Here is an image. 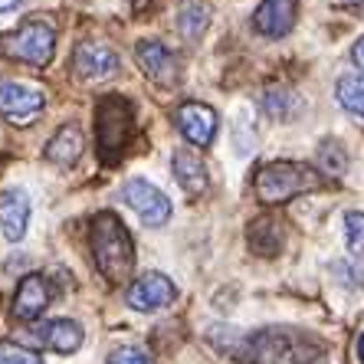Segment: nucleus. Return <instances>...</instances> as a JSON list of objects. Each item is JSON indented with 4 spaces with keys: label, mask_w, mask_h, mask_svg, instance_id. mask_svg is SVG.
I'll return each mask as SVG.
<instances>
[{
    "label": "nucleus",
    "mask_w": 364,
    "mask_h": 364,
    "mask_svg": "<svg viewBox=\"0 0 364 364\" xmlns=\"http://www.w3.org/2000/svg\"><path fill=\"white\" fill-rule=\"evenodd\" d=\"M322 341L299 328H259L240 341L237 358L243 364H315L322 358Z\"/></svg>",
    "instance_id": "f257e3e1"
},
{
    "label": "nucleus",
    "mask_w": 364,
    "mask_h": 364,
    "mask_svg": "<svg viewBox=\"0 0 364 364\" xmlns=\"http://www.w3.org/2000/svg\"><path fill=\"white\" fill-rule=\"evenodd\" d=\"M89 246H92L95 266L109 282H122L132 276V269H135V243H132V233H128L119 213L112 210L95 213L92 230H89Z\"/></svg>",
    "instance_id": "f03ea898"
},
{
    "label": "nucleus",
    "mask_w": 364,
    "mask_h": 364,
    "mask_svg": "<svg viewBox=\"0 0 364 364\" xmlns=\"http://www.w3.org/2000/svg\"><path fill=\"white\" fill-rule=\"evenodd\" d=\"M318 187H322V174L302 161H269L256 174V197L263 203H286Z\"/></svg>",
    "instance_id": "7ed1b4c3"
},
{
    "label": "nucleus",
    "mask_w": 364,
    "mask_h": 364,
    "mask_svg": "<svg viewBox=\"0 0 364 364\" xmlns=\"http://www.w3.org/2000/svg\"><path fill=\"white\" fill-rule=\"evenodd\" d=\"M53 53H56V30L46 20H23L17 30L0 36V56L33 69L50 66Z\"/></svg>",
    "instance_id": "20e7f679"
},
{
    "label": "nucleus",
    "mask_w": 364,
    "mask_h": 364,
    "mask_svg": "<svg viewBox=\"0 0 364 364\" xmlns=\"http://www.w3.org/2000/svg\"><path fill=\"white\" fill-rule=\"evenodd\" d=\"M132 125H135V115H132V105L122 95L99 99V105H95V138H99V151L105 161H115L125 151Z\"/></svg>",
    "instance_id": "39448f33"
},
{
    "label": "nucleus",
    "mask_w": 364,
    "mask_h": 364,
    "mask_svg": "<svg viewBox=\"0 0 364 364\" xmlns=\"http://www.w3.org/2000/svg\"><path fill=\"white\" fill-rule=\"evenodd\" d=\"M122 200L141 217L144 227H164V223L171 220V200L151 181H144V178L125 181V184H122Z\"/></svg>",
    "instance_id": "423d86ee"
},
{
    "label": "nucleus",
    "mask_w": 364,
    "mask_h": 364,
    "mask_svg": "<svg viewBox=\"0 0 364 364\" xmlns=\"http://www.w3.org/2000/svg\"><path fill=\"white\" fill-rule=\"evenodd\" d=\"M46 109V95L23 82H0V119L10 125H33Z\"/></svg>",
    "instance_id": "0eeeda50"
},
{
    "label": "nucleus",
    "mask_w": 364,
    "mask_h": 364,
    "mask_svg": "<svg viewBox=\"0 0 364 364\" xmlns=\"http://www.w3.org/2000/svg\"><path fill=\"white\" fill-rule=\"evenodd\" d=\"M122 60L119 53L109 50L105 43H79L73 53V73L82 82H109L119 76Z\"/></svg>",
    "instance_id": "6e6552de"
},
{
    "label": "nucleus",
    "mask_w": 364,
    "mask_h": 364,
    "mask_svg": "<svg viewBox=\"0 0 364 364\" xmlns=\"http://www.w3.org/2000/svg\"><path fill=\"white\" fill-rule=\"evenodd\" d=\"M174 299H178V286L164 272H144L125 292V302L135 312H158V309H168Z\"/></svg>",
    "instance_id": "1a4fd4ad"
},
{
    "label": "nucleus",
    "mask_w": 364,
    "mask_h": 364,
    "mask_svg": "<svg viewBox=\"0 0 364 364\" xmlns=\"http://www.w3.org/2000/svg\"><path fill=\"white\" fill-rule=\"evenodd\" d=\"M135 63L141 73L158 85H174L181 79V63L178 56L158 40H138L135 43Z\"/></svg>",
    "instance_id": "9d476101"
},
{
    "label": "nucleus",
    "mask_w": 364,
    "mask_h": 364,
    "mask_svg": "<svg viewBox=\"0 0 364 364\" xmlns=\"http://www.w3.org/2000/svg\"><path fill=\"white\" fill-rule=\"evenodd\" d=\"M174 122H178V132L197 148H207L217 138V112L203 102H184L174 112Z\"/></svg>",
    "instance_id": "9b49d317"
},
{
    "label": "nucleus",
    "mask_w": 364,
    "mask_h": 364,
    "mask_svg": "<svg viewBox=\"0 0 364 364\" xmlns=\"http://www.w3.org/2000/svg\"><path fill=\"white\" fill-rule=\"evenodd\" d=\"M50 302H53L50 279H46L43 272H30V276L20 279L17 292H14V318L33 322V318H40V315L50 309Z\"/></svg>",
    "instance_id": "f8f14e48"
},
{
    "label": "nucleus",
    "mask_w": 364,
    "mask_h": 364,
    "mask_svg": "<svg viewBox=\"0 0 364 364\" xmlns=\"http://www.w3.org/2000/svg\"><path fill=\"white\" fill-rule=\"evenodd\" d=\"M33 338L40 341L43 348L56 351V355H73V351H79V348H82L85 331H82V325L73 322V318H50V322L36 325Z\"/></svg>",
    "instance_id": "ddd939ff"
},
{
    "label": "nucleus",
    "mask_w": 364,
    "mask_h": 364,
    "mask_svg": "<svg viewBox=\"0 0 364 364\" xmlns=\"http://www.w3.org/2000/svg\"><path fill=\"white\" fill-rule=\"evenodd\" d=\"M296 0H263L253 14V26L256 33L269 36V40H279L286 36L292 26H296Z\"/></svg>",
    "instance_id": "4468645a"
},
{
    "label": "nucleus",
    "mask_w": 364,
    "mask_h": 364,
    "mask_svg": "<svg viewBox=\"0 0 364 364\" xmlns=\"http://www.w3.org/2000/svg\"><path fill=\"white\" fill-rule=\"evenodd\" d=\"M26 223H30V200L23 191H4L0 194V227L10 243L23 240Z\"/></svg>",
    "instance_id": "2eb2a0df"
},
{
    "label": "nucleus",
    "mask_w": 364,
    "mask_h": 364,
    "mask_svg": "<svg viewBox=\"0 0 364 364\" xmlns=\"http://www.w3.org/2000/svg\"><path fill=\"white\" fill-rule=\"evenodd\" d=\"M85 151V138H82V128L79 125H63L56 135L46 141V161L60 164V168H69V164H76Z\"/></svg>",
    "instance_id": "dca6fc26"
},
{
    "label": "nucleus",
    "mask_w": 364,
    "mask_h": 364,
    "mask_svg": "<svg viewBox=\"0 0 364 364\" xmlns=\"http://www.w3.org/2000/svg\"><path fill=\"white\" fill-rule=\"evenodd\" d=\"M171 168H174V178H178V184L184 187L191 197L203 194V191H207V184H210L203 161L197 158L194 151H187V148H178V151H174V158H171Z\"/></svg>",
    "instance_id": "f3484780"
},
{
    "label": "nucleus",
    "mask_w": 364,
    "mask_h": 364,
    "mask_svg": "<svg viewBox=\"0 0 364 364\" xmlns=\"http://www.w3.org/2000/svg\"><path fill=\"white\" fill-rule=\"evenodd\" d=\"M250 250L259 256H276L282 250V227L279 220L272 217H263L250 227Z\"/></svg>",
    "instance_id": "a211bd4d"
},
{
    "label": "nucleus",
    "mask_w": 364,
    "mask_h": 364,
    "mask_svg": "<svg viewBox=\"0 0 364 364\" xmlns=\"http://www.w3.org/2000/svg\"><path fill=\"white\" fill-rule=\"evenodd\" d=\"M210 14L213 10L207 4H191L178 14V33L184 36L187 43H197L203 33H207V26H210Z\"/></svg>",
    "instance_id": "6ab92c4d"
},
{
    "label": "nucleus",
    "mask_w": 364,
    "mask_h": 364,
    "mask_svg": "<svg viewBox=\"0 0 364 364\" xmlns=\"http://www.w3.org/2000/svg\"><path fill=\"white\" fill-rule=\"evenodd\" d=\"M302 109V102H299L296 92H289V89H266L263 95V112L269 119H292L296 112Z\"/></svg>",
    "instance_id": "aec40b11"
},
{
    "label": "nucleus",
    "mask_w": 364,
    "mask_h": 364,
    "mask_svg": "<svg viewBox=\"0 0 364 364\" xmlns=\"http://www.w3.org/2000/svg\"><path fill=\"white\" fill-rule=\"evenodd\" d=\"M335 95H338L341 109L364 119V76H341L335 85Z\"/></svg>",
    "instance_id": "412c9836"
},
{
    "label": "nucleus",
    "mask_w": 364,
    "mask_h": 364,
    "mask_svg": "<svg viewBox=\"0 0 364 364\" xmlns=\"http://www.w3.org/2000/svg\"><path fill=\"white\" fill-rule=\"evenodd\" d=\"M345 243L351 253H364V213L361 210H348L345 213Z\"/></svg>",
    "instance_id": "4be33fe9"
},
{
    "label": "nucleus",
    "mask_w": 364,
    "mask_h": 364,
    "mask_svg": "<svg viewBox=\"0 0 364 364\" xmlns=\"http://www.w3.org/2000/svg\"><path fill=\"white\" fill-rule=\"evenodd\" d=\"M0 364H43V355L17 341H0Z\"/></svg>",
    "instance_id": "5701e85b"
},
{
    "label": "nucleus",
    "mask_w": 364,
    "mask_h": 364,
    "mask_svg": "<svg viewBox=\"0 0 364 364\" xmlns=\"http://www.w3.org/2000/svg\"><path fill=\"white\" fill-rule=\"evenodd\" d=\"M318 164H322V171L325 174H345V168H348V158H345V151H341L335 141H325L322 148H318Z\"/></svg>",
    "instance_id": "b1692460"
},
{
    "label": "nucleus",
    "mask_w": 364,
    "mask_h": 364,
    "mask_svg": "<svg viewBox=\"0 0 364 364\" xmlns=\"http://www.w3.org/2000/svg\"><path fill=\"white\" fill-rule=\"evenodd\" d=\"M105 364H154V361H151V355H148L144 348L122 345V348H115V351L105 358Z\"/></svg>",
    "instance_id": "393cba45"
},
{
    "label": "nucleus",
    "mask_w": 364,
    "mask_h": 364,
    "mask_svg": "<svg viewBox=\"0 0 364 364\" xmlns=\"http://www.w3.org/2000/svg\"><path fill=\"white\" fill-rule=\"evenodd\" d=\"M351 60L358 63V69H364V36L355 43V50H351Z\"/></svg>",
    "instance_id": "a878e982"
},
{
    "label": "nucleus",
    "mask_w": 364,
    "mask_h": 364,
    "mask_svg": "<svg viewBox=\"0 0 364 364\" xmlns=\"http://www.w3.org/2000/svg\"><path fill=\"white\" fill-rule=\"evenodd\" d=\"M23 0H0V14H10V10H17Z\"/></svg>",
    "instance_id": "bb28decb"
},
{
    "label": "nucleus",
    "mask_w": 364,
    "mask_h": 364,
    "mask_svg": "<svg viewBox=\"0 0 364 364\" xmlns=\"http://www.w3.org/2000/svg\"><path fill=\"white\" fill-rule=\"evenodd\" d=\"M355 351H358V361L364 364V331H361V335H358V345H355Z\"/></svg>",
    "instance_id": "cd10ccee"
}]
</instances>
